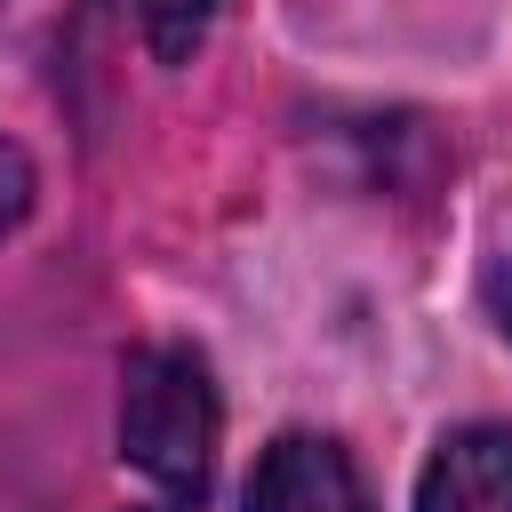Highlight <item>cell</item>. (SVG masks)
Listing matches in <instances>:
<instances>
[{
  "label": "cell",
  "instance_id": "3",
  "mask_svg": "<svg viewBox=\"0 0 512 512\" xmlns=\"http://www.w3.org/2000/svg\"><path fill=\"white\" fill-rule=\"evenodd\" d=\"M416 512H512V424H464L432 448Z\"/></svg>",
  "mask_w": 512,
  "mask_h": 512
},
{
  "label": "cell",
  "instance_id": "6",
  "mask_svg": "<svg viewBox=\"0 0 512 512\" xmlns=\"http://www.w3.org/2000/svg\"><path fill=\"white\" fill-rule=\"evenodd\" d=\"M496 312H504V328H512V264H504V280H496Z\"/></svg>",
  "mask_w": 512,
  "mask_h": 512
},
{
  "label": "cell",
  "instance_id": "1",
  "mask_svg": "<svg viewBox=\"0 0 512 512\" xmlns=\"http://www.w3.org/2000/svg\"><path fill=\"white\" fill-rule=\"evenodd\" d=\"M120 448L144 480H160L168 496H200L208 464H216V392L208 368L176 344H152L128 360V392H120Z\"/></svg>",
  "mask_w": 512,
  "mask_h": 512
},
{
  "label": "cell",
  "instance_id": "4",
  "mask_svg": "<svg viewBox=\"0 0 512 512\" xmlns=\"http://www.w3.org/2000/svg\"><path fill=\"white\" fill-rule=\"evenodd\" d=\"M216 8H224V0H136V16H144V40H152V56H160V64H184V56L208 40Z\"/></svg>",
  "mask_w": 512,
  "mask_h": 512
},
{
  "label": "cell",
  "instance_id": "5",
  "mask_svg": "<svg viewBox=\"0 0 512 512\" xmlns=\"http://www.w3.org/2000/svg\"><path fill=\"white\" fill-rule=\"evenodd\" d=\"M24 208H32V160H24V144L0 136V240L24 224Z\"/></svg>",
  "mask_w": 512,
  "mask_h": 512
},
{
  "label": "cell",
  "instance_id": "2",
  "mask_svg": "<svg viewBox=\"0 0 512 512\" xmlns=\"http://www.w3.org/2000/svg\"><path fill=\"white\" fill-rule=\"evenodd\" d=\"M240 512H376L368 480L352 472V456L320 432H280L256 472H248V504Z\"/></svg>",
  "mask_w": 512,
  "mask_h": 512
}]
</instances>
